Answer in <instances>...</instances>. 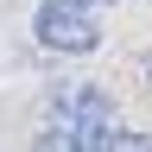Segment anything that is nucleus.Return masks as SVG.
I'll return each mask as SVG.
<instances>
[{"label":"nucleus","instance_id":"nucleus-1","mask_svg":"<svg viewBox=\"0 0 152 152\" xmlns=\"http://www.w3.org/2000/svg\"><path fill=\"white\" fill-rule=\"evenodd\" d=\"M114 133V102L89 83H64L45 102V121L32 133V152H102Z\"/></svg>","mask_w":152,"mask_h":152},{"label":"nucleus","instance_id":"nucleus-2","mask_svg":"<svg viewBox=\"0 0 152 152\" xmlns=\"http://www.w3.org/2000/svg\"><path fill=\"white\" fill-rule=\"evenodd\" d=\"M32 38L45 51H64V57H89L102 45V26H95V7H76V0H45L32 13Z\"/></svg>","mask_w":152,"mask_h":152},{"label":"nucleus","instance_id":"nucleus-3","mask_svg":"<svg viewBox=\"0 0 152 152\" xmlns=\"http://www.w3.org/2000/svg\"><path fill=\"white\" fill-rule=\"evenodd\" d=\"M102 152H152V140H146V133H127V127H114Z\"/></svg>","mask_w":152,"mask_h":152},{"label":"nucleus","instance_id":"nucleus-4","mask_svg":"<svg viewBox=\"0 0 152 152\" xmlns=\"http://www.w3.org/2000/svg\"><path fill=\"white\" fill-rule=\"evenodd\" d=\"M146 89H152V57H146Z\"/></svg>","mask_w":152,"mask_h":152},{"label":"nucleus","instance_id":"nucleus-5","mask_svg":"<svg viewBox=\"0 0 152 152\" xmlns=\"http://www.w3.org/2000/svg\"><path fill=\"white\" fill-rule=\"evenodd\" d=\"M76 7H95V0H76Z\"/></svg>","mask_w":152,"mask_h":152}]
</instances>
